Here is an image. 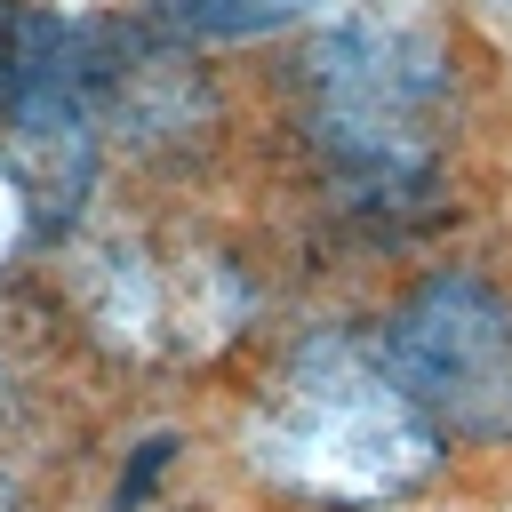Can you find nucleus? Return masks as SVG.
<instances>
[{"label": "nucleus", "instance_id": "obj_6", "mask_svg": "<svg viewBox=\"0 0 512 512\" xmlns=\"http://www.w3.org/2000/svg\"><path fill=\"white\" fill-rule=\"evenodd\" d=\"M16 24H24V8L0 0V80H8V56H16Z\"/></svg>", "mask_w": 512, "mask_h": 512}, {"label": "nucleus", "instance_id": "obj_4", "mask_svg": "<svg viewBox=\"0 0 512 512\" xmlns=\"http://www.w3.org/2000/svg\"><path fill=\"white\" fill-rule=\"evenodd\" d=\"M144 8L168 40H272L304 16H320L328 0H144Z\"/></svg>", "mask_w": 512, "mask_h": 512}, {"label": "nucleus", "instance_id": "obj_5", "mask_svg": "<svg viewBox=\"0 0 512 512\" xmlns=\"http://www.w3.org/2000/svg\"><path fill=\"white\" fill-rule=\"evenodd\" d=\"M32 232H40L32 192H24V176H16V168H8V152H0V272H8V256H16Z\"/></svg>", "mask_w": 512, "mask_h": 512}, {"label": "nucleus", "instance_id": "obj_2", "mask_svg": "<svg viewBox=\"0 0 512 512\" xmlns=\"http://www.w3.org/2000/svg\"><path fill=\"white\" fill-rule=\"evenodd\" d=\"M448 440L432 416L392 384L376 336L360 328H312L296 336L248 408V464L296 504L320 512H368L400 504L440 472Z\"/></svg>", "mask_w": 512, "mask_h": 512}, {"label": "nucleus", "instance_id": "obj_7", "mask_svg": "<svg viewBox=\"0 0 512 512\" xmlns=\"http://www.w3.org/2000/svg\"><path fill=\"white\" fill-rule=\"evenodd\" d=\"M0 512H24V488H16L8 472H0Z\"/></svg>", "mask_w": 512, "mask_h": 512}, {"label": "nucleus", "instance_id": "obj_3", "mask_svg": "<svg viewBox=\"0 0 512 512\" xmlns=\"http://www.w3.org/2000/svg\"><path fill=\"white\" fill-rule=\"evenodd\" d=\"M376 352L392 384L432 416L440 440L504 448L512 440V288L480 264H432L416 272L384 320Z\"/></svg>", "mask_w": 512, "mask_h": 512}, {"label": "nucleus", "instance_id": "obj_1", "mask_svg": "<svg viewBox=\"0 0 512 512\" xmlns=\"http://www.w3.org/2000/svg\"><path fill=\"white\" fill-rule=\"evenodd\" d=\"M448 120L456 56L424 16L352 8L288 56V136L328 216L360 240H408L448 216Z\"/></svg>", "mask_w": 512, "mask_h": 512}]
</instances>
